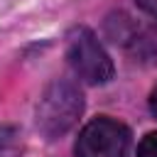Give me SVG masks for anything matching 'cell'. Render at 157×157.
<instances>
[{"instance_id":"3","label":"cell","mask_w":157,"mask_h":157,"mask_svg":"<svg viewBox=\"0 0 157 157\" xmlns=\"http://www.w3.org/2000/svg\"><path fill=\"white\" fill-rule=\"evenodd\" d=\"M74 152L76 157H128L130 130L108 115L93 118L78 132Z\"/></svg>"},{"instance_id":"7","label":"cell","mask_w":157,"mask_h":157,"mask_svg":"<svg viewBox=\"0 0 157 157\" xmlns=\"http://www.w3.org/2000/svg\"><path fill=\"white\" fill-rule=\"evenodd\" d=\"M150 110H152V115L157 118V86H155L152 93H150Z\"/></svg>"},{"instance_id":"5","label":"cell","mask_w":157,"mask_h":157,"mask_svg":"<svg viewBox=\"0 0 157 157\" xmlns=\"http://www.w3.org/2000/svg\"><path fill=\"white\" fill-rule=\"evenodd\" d=\"M137 157H157V130L147 132L137 145Z\"/></svg>"},{"instance_id":"2","label":"cell","mask_w":157,"mask_h":157,"mask_svg":"<svg viewBox=\"0 0 157 157\" xmlns=\"http://www.w3.org/2000/svg\"><path fill=\"white\" fill-rule=\"evenodd\" d=\"M66 56L71 69L86 83H108L115 74L113 61L98 37L88 27H74L66 42Z\"/></svg>"},{"instance_id":"6","label":"cell","mask_w":157,"mask_h":157,"mask_svg":"<svg viewBox=\"0 0 157 157\" xmlns=\"http://www.w3.org/2000/svg\"><path fill=\"white\" fill-rule=\"evenodd\" d=\"M145 12H150V15H155L157 17V0H135Z\"/></svg>"},{"instance_id":"1","label":"cell","mask_w":157,"mask_h":157,"mask_svg":"<svg viewBox=\"0 0 157 157\" xmlns=\"http://www.w3.org/2000/svg\"><path fill=\"white\" fill-rule=\"evenodd\" d=\"M83 113V93L69 78H54L39 96L34 120L47 140L64 137Z\"/></svg>"},{"instance_id":"4","label":"cell","mask_w":157,"mask_h":157,"mask_svg":"<svg viewBox=\"0 0 157 157\" xmlns=\"http://www.w3.org/2000/svg\"><path fill=\"white\" fill-rule=\"evenodd\" d=\"M0 157H22V135L15 125H0Z\"/></svg>"}]
</instances>
